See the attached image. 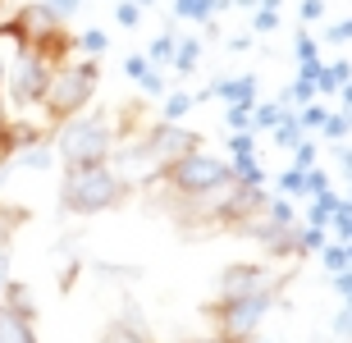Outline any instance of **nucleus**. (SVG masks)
Wrapping results in <instances>:
<instances>
[{"label": "nucleus", "instance_id": "ddd939ff", "mask_svg": "<svg viewBox=\"0 0 352 343\" xmlns=\"http://www.w3.org/2000/svg\"><path fill=\"white\" fill-rule=\"evenodd\" d=\"M339 201H343V192H334V188L320 192V197H311V201H307V220H302V225H316V229H325V234H329V215L339 211Z\"/></svg>", "mask_w": 352, "mask_h": 343}, {"label": "nucleus", "instance_id": "dca6fc26", "mask_svg": "<svg viewBox=\"0 0 352 343\" xmlns=\"http://www.w3.org/2000/svg\"><path fill=\"white\" fill-rule=\"evenodd\" d=\"M192 106H197L192 92H170L160 101V119H165V124H183V119L192 115Z\"/></svg>", "mask_w": 352, "mask_h": 343}, {"label": "nucleus", "instance_id": "f257e3e1", "mask_svg": "<svg viewBox=\"0 0 352 343\" xmlns=\"http://www.w3.org/2000/svg\"><path fill=\"white\" fill-rule=\"evenodd\" d=\"M129 188L133 184L115 165H78V170H65L60 206L69 215H101V211H115L119 201L129 197Z\"/></svg>", "mask_w": 352, "mask_h": 343}, {"label": "nucleus", "instance_id": "f3484780", "mask_svg": "<svg viewBox=\"0 0 352 343\" xmlns=\"http://www.w3.org/2000/svg\"><path fill=\"white\" fill-rule=\"evenodd\" d=\"M270 137H274V146H284V151H293V146H298L302 137H307V133H302L298 115L288 110V115H284V119H279V124H274V129H270Z\"/></svg>", "mask_w": 352, "mask_h": 343}, {"label": "nucleus", "instance_id": "cd10ccee", "mask_svg": "<svg viewBox=\"0 0 352 343\" xmlns=\"http://www.w3.org/2000/svg\"><path fill=\"white\" fill-rule=\"evenodd\" d=\"M293 55H298V65H316V60H320V41H316L311 32L302 27L298 41H293Z\"/></svg>", "mask_w": 352, "mask_h": 343}, {"label": "nucleus", "instance_id": "5701e85b", "mask_svg": "<svg viewBox=\"0 0 352 343\" xmlns=\"http://www.w3.org/2000/svg\"><path fill=\"white\" fill-rule=\"evenodd\" d=\"M329 234H334L329 243H352V201L348 197L339 201V211L329 215Z\"/></svg>", "mask_w": 352, "mask_h": 343}, {"label": "nucleus", "instance_id": "39448f33", "mask_svg": "<svg viewBox=\"0 0 352 343\" xmlns=\"http://www.w3.org/2000/svg\"><path fill=\"white\" fill-rule=\"evenodd\" d=\"M274 302H279V289H261L248 298H220L206 307V316L215 320V334H224L229 343H252L265 316L274 311Z\"/></svg>", "mask_w": 352, "mask_h": 343}, {"label": "nucleus", "instance_id": "4c0bfd02", "mask_svg": "<svg viewBox=\"0 0 352 343\" xmlns=\"http://www.w3.org/2000/svg\"><path fill=\"white\" fill-rule=\"evenodd\" d=\"M325 41H334V46H343V41H352V19H339V23H329Z\"/></svg>", "mask_w": 352, "mask_h": 343}, {"label": "nucleus", "instance_id": "a211bd4d", "mask_svg": "<svg viewBox=\"0 0 352 343\" xmlns=\"http://www.w3.org/2000/svg\"><path fill=\"white\" fill-rule=\"evenodd\" d=\"M348 133H352V110H329L325 124H320V137H329L339 146V142H348Z\"/></svg>", "mask_w": 352, "mask_h": 343}, {"label": "nucleus", "instance_id": "2eb2a0df", "mask_svg": "<svg viewBox=\"0 0 352 343\" xmlns=\"http://www.w3.org/2000/svg\"><path fill=\"white\" fill-rule=\"evenodd\" d=\"M348 78H352V65H348V60H334V65H325V69H320V78H316V96H334Z\"/></svg>", "mask_w": 352, "mask_h": 343}, {"label": "nucleus", "instance_id": "20e7f679", "mask_svg": "<svg viewBox=\"0 0 352 343\" xmlns=\"http://www.w3.org/2000/svg\"><path fill=\"white\" fill-rule=\"evenodd\" d=\"M160 184L183 201H206L234 184V170H229V160L210 156V151H192V156H183L179 165H170L160 174Z\"/></svg>", "mask_w": 352, "mask_h": 343}, {"label": "nucleus", "instance_id": "bb28decb", "mask_svg": "<svg viewBox=\"0 0 352 343\" xmlns=\"http://www.w3.org/2000/svg\"><path fill=\"white\" fill-rule=\"evenodd\" d=\"M293 115H298L302 133H320V124H325L329 106H320V101H311V106H302V110H293Z\"/></svg>", "mask_w": 352, "mask_h": 343}, {"label": "nucleus", "instance_id": "c756f323", "mask_svg": "<svg viewBox=\"0 0 352 343\" xmlns=\"http://www.w3.org/2000/svg\"><path fill=\"white\" fill-rule=\"evenodd\" d=\"M224 129L229 133H252V106H224Z\"/></svg>", "mask_w": 352, "mask_h": 343}, {"label": "nucleus", "instance_id": "6ab92c4d", "mask_svg": "<svg viewBox=\"0 0 352 343\" xmlns=\"http://www.w3.org/2000/svg\"><path fill=\"white\" fill-rule=\"evenodd\" d=\"M284 115L288 110L279 106V101H256V106H252V133H270Z\"/></svg>", "mask_w": 352, "mask_h": 343}, {"label": "nucleus", "instance_id": "864d4df0", "mask_svg": "<svg viewBox=\"0 0 352 343\" xmlns=\"http://www.w3.org/2000/svg\"><path fill=\"white\" fill-rule=\"evenodd\" d=\"M348 201H352V179H348Z\"/></svg>", "mask_w": 352, "mask_h": 343}, {"label": "nucleus", "instance_id": "e433bc0d", "mask_svg": "<svg viewBox=\"0 0 352 343\" xmlns=\"http://www.w3.org/2000/svg\"><path fill=\"white\" fill-rule=\"evenodd\" d=\"M238 151H256V133H229V156Z\"/></svg>", "mask_w": 352, "mask_h": 343}, {"label": "nucleus", "instance_id": "ea45409f", "mask_svg": "<svg viewBox=\"0 0 352 343\" xmlns=\"http://www.w3.org/2000/svg\"><path fill=\"white\" fill-rule=\"evenodd\" d=\"M334 293L343 298V307H352V270H343V275H334Z\"/></svg>", "mask_w": 352, "mask_h": 343}, {"label": "nucleus", "instance_id": "49530a36", "mask_svg": "<svg viewBox=\"0 0 352 343\" xmlns=\"http://www.w3.org/2000/svg\"><path fill=\"white\" fill-rule=\"evenodd\" d=\"M339 96H343V110H352V78H348V82L339 87Z\"/></svg>", "mask_w": 352, "mask_h": 343}, {"label": "nucleus", "instance_id": "7ed1b4c3", "mask_svg": "<svg viewBox=\"0 0 352 343\" xmlns=\"http://www.w3.org/2000/svg\"><path fill=\"white\" fill-rule=\"evenodd\" d=\"M96 87H101V69H96V60H69V65L55 69L51 92H46L41 110H46L51 124H65V119L82 115V110L91 106Z\"/></svg>", "mask_w": 352, "mask_h": 343}, {"label": "nucleus", "instance_id": "f704fd0d", "mask_svg": "<svg viewBox=\"0 0 352 343\" xmlns=\"http://www.w3.org/2000/svg\"><path fill=\"white\" fill-rule=\"evenodd\" d=\"M41 5H46V10H51L55 19L65 23V19H74V14H78L82 5H87V0H41Z\"/></svg>", "mask_w": 352, "mask_h": 343}, {"label": "nucleus", "instance_id": "58836bf2", "mask_svg": "<svg viewBox=\"0 0 352 343\" xmlns=\"http://www.w3.org/2000/svg\"><path fill=\"white\" fill-rule=\"evenodd\" d=\"M329 330H334V339H352V307H343L339 316H334V325H329Z\"/></svg>", "mask_w": 352, "mask_h": 343}, {"label": "nucleus", "instance_id": "0eeeda50", "mask_svg": "<svg viewBox=\"0 0 352 343\" xmlns=\"http://www.w3.org/2000/svg\"><path fill=\"white\" fill-rule=\"evenodd\" d=\"M192 151H201V133H192L188 124H165V119H156L142 137V156H146V165H151V179H160L170 165H179V160L192 156Z\"/></svg>", "mask_w": 352, "mask_h": 343}, {"label": "nucleus", "instance_id": "aec40b11", "mask_svg": "<svg viewBox=\"0 0 352 343\" xmlns=\"http://www.w3.org/2000/svg\"><path fill=\"white\" fill-rule=\"evenodd\" d=\"M274 192H279V197H288V201L307 197V174H302V170H293V165H288V170L279 174V179H274Z\"/></svg>", "mask_w": 352, "mask_h": 343}, {"label": "nucleus", "instance_id": "412c9836", "mask_svg": "<svg viewBox=\"0 0 352 343\" xmlns=\"http://www.w3.org/2000/svg\"><path fill=\"white\" fill-rule=\"evenodd\" d=\"M265 220H274V225H298V206H293V201L288 197H279V192H270V197H265Z\"/></svg>", "mask_w": 352, "mask_h": 343}, {"label": "nucleus", "instance_id": "5fc2aeb1", "mask_svg": "<svg viewBox=\"0 0 352 343\" xmlns=\"http://www.w3.org/2000/svg\"><path fill=\"white\" fill-rule=\"evenodd\" d=\"M0 82H5V65H0Z\"/></svg>", "mask_w": 352, "mask_h": 343}, {"label": "nucleus", "instance_id": "f8f14e48", "mask_svg": "<svg viewBox=\"0 0 352 343\" xmlns=\"http://www.w3.org/2000/svg\"><path fill=\"white\" fill-rule=\"evenodd\" d=\"M55 165V146L51 142H37V146H28V151H19V156L10 160V165H0V170H51Z\"/></svg>", "mask_w": 352, "mask_h": 343}, {"label": "nucleus", "instance_id": "8fccbe9b", "mask_svg": "<svg viewBox=\"0 0 352 343\" xmlns=\"http://www.w3.org/2000/svg\"><path fill=\"white\" fill-rule=\"evenodd\" d=\"M279 5H284V0H261V5H256V10H279Z\"/></svg>", "mask_w": 352, "mask_h": 343}, {"label": "nucleus", "instance_id": "b1692460", "mask_svg": "<svg viewBox=\"0 0 352 343\" xmlns=\"http://www.w3.org/2000/svg\"><path fill=\"white\" fill-rule=\"evenodd\" d=\"M329 243L325 229H316V225H302L298 220V256H311V252H320Z\"/></svg>", "mask_w": 352, "mask_h": 343}, {"label": "nucleus", "instance_id": "79ce46f5", "mask_svg": "<svg viewBox=\"0 0 352 343\" xmlns=\"http://www.w3.org/2000/svg\"><path fill=\"white\" fill-rule=\"evenodd\" d=\"M334 156H339V170H343V179H352V146H348V142H339V146H334Z\"/></svg>", "mask_w": 352, "mask_h": 343}, {"label": "nucleus", "instance_id": "a18cd8bd", "mask_svg": "<svg viewBox=\"0 0 352 343\" xmlns=\"http://www.w3.org/2000/svg\"><path fill=\"white\" fill-rule=\"evenodd\" d=\"M183 343H229L224 334H192V339H183Z\"/></svg>", "mask_w": 352, "mask_h": 343}, {"label": "nucleus", "instance_id": "7c9ffc66", "mask_svg": "<svg viewBox=\"0 0 352 343\" xmlns=\"http://www.w3.org/2000/svg\"><path fill=\"white\" fill-rule=\"evenodd\" d=\"M279 27V10H252V37H265Z\"/></svg>", "mask_w": 352, "mask_h": 343}, {"label": "nucleus", "instance_id": "a878e982", "mask_svg": "<svg viewBox=\"0 0 352 343\" xmlns=\"http://www.w3.org/2000/svg\"><path fill=\"white\" fill-rule=\"evenodd\" d=\"M316 256H320V265L329 270V279L348 270V247H343V243H325V247L316 252Z\"/></svg>", "mask_w": 352, "mask_h": 343}, {"label": "nucleus", "instance_id": "2f4dec72", "mask_svg": "<svg viewBox=\"0 0 352 343\" xmlns=\"http://www.w3.org/2000/svg\"><path fill=\"white\" fill-rule=\"evenodd\" d=\"M115 23H119V27H138V23H142V5L119 0V5H115Z\"/></svg>", "mask_w": 352, "mask_h": 343}, {"label": "nucleus", "instance_id": "c03bdc74", "mask_svg": "<svg viewBox=\"0 0 352 343\" xmlns=\"http://www.w3.org/2000/svg\"><path fill=\"white\" fill-rule=\"evenodd\" d=\"M10 243H0V289H5V284H10Z\"/></svg>", "mask_w": 352, "mask_h": 343}, {"label": "nucleus", "instance_id": "6e6552de", "mask_svg": "<svg viewBox=\"0 0 352 343\" xmlns=\"http://www.w3.org/2000/svg\"><path fill=\"white\" fill-rule=\"evenodd\" d=\"M261 289H284V279L265 261H234L220 270V298H248V293H261Z\"/></svg>", "mask_w": 352, "mask_h": 343}, {"label": "nucleus", "instance_id": "c85d7f7f", "mask_svg": "<svg viewBox=\"0 0 352 343\" xmlns=\"http://www.w3.org/2000/svg\"><path fill=\"white\" fill-rule=\"evenodd\" d=\"M138 87H142L146 96H156V101H165V96H170V82H165V74H160L156 65H151L142 78H138Z\"/></svg>", "mask_w": 352, "mask_h": 343}, {"label": "nucleus", "instance_id": "4be33fe9", "mask_svg": "<svg viewBox=\"0 0 352 343\" xmlns=\"http://www.w3.org/2000/svg\"><path fill=\"white\" fill-rule=\"evenodd\" d=\"M174 46H179V37H174V32H160V37H151V46H146V65L165 69V65L174 60Z\"/></svg>", "mask_w": 352, "mask_h": 343}, {"label": "nucleus", "instance_id": "1a4fd4ad", "mask_svg": "<svg viewBox=\"0 0 352 343\" xmlns=\"http://www.w3.org/2000/svg\"><path fill=\"white\" fill-rule=\"evenodd\" d=\"M210 96H220L224 106H256V74H238V78H215L206 87Z\"/></svg>", "mask_w": 352, "mask_h": 343}, {"label": "nucleus", "instance_id": "72a5a7b5", "mask_svg": "<svg viewBox=\"0 0 352 343\" xmlns=\"http://www.w3.org/2000/svg\"><path fill=\"white\" fill-rule=\"evenodd\" d=\"M307 174V197H320V192H329V174L320 170V165H311V170H302Z\"/></svg>", "mask_w": 352, "mask_h": 343}, {"label": "nucleus", "instance_id": "423d86ee", "mask_svg": "<svg viewBox=\"0 0 352 343\" xmlns=\"http://www.w3.org/2000/svg\"><path fill=\"white\" fill-rule=\"evenodd\" d=\"M55 69L41 51H32V46H23V51H14V60L5 65V101L19 110H32L46 101V92H51V78H55Z\"/></svg>", "mask_w": 352, "mask_h": 343}, {"label": "nucleus", "instance_id": "4468645a", "mask_svg": "<svg viewBox=\"0 0 352 343\" xmlns=\"http://www.w3.org/2000/svg\"><path fill=\"white\" fill-rule=\"evenodd\" d=\"M174 74H179V78H188V74H192L197 65H201V41L197 37H179V46H174Z\"/></svg>", "mask_w": 352, "mask_h": 343}, {"label": "nucleus", "instance_id": "de8ad7c7", "mask_svg": "<svg viewBox=\"0 0 352 343\" xmlns=\"http://www.w3.org/2000/svg\"><path fill=\"white\" fill-rule=\"evenodd\" d=\"M229 5H234V10H256L261 0H229Z\"/></svg>", "mask_w": 352, "mask_h": 343}, {"label": "nucleus", "instance_id": "473e14b6", "mask_svg": "<svg viewBox=\"0 0 352 343\" xmlns=\"http://www.w3.org/2000/svg\"><path fill=\"white\" fill-rule=\"evenodd\" d=\"M311 165H316V142L302 137V142L293 146V170H311Z\"/></svg>", "mask_w": 352, "mask_h": 343}, {"label": "nucleus", "instance_id": "f03ea898", "mask_svg": "<svg viewBox=\"0 0 352 343\" xmlns=\"http://www.w3.org/2000/svg\"><path fill=\"white\" fill-rule=\"evenodd\" d=\"M55 160L65 170L78 165H110L115 156V124L105 115H74L65 124H55Z\"/></svg>", "mask_w": 352, "mask_h": 343}, {"label": "nucleus", "instance_id": "3c124183", "mask_svg": "<svg viewBox=\"0 0 352 343\" xmlns=\"http://www.w3.org/2000/svg\"><path fill=\"white\" fill-rule=\"evenodd\" d=\"M343 247H348V270H352V243H343Z\"/></svg>", "mask_w": 352, "mask_h": 343}, {"label": "nucleus", "instance_id": "c9c22d12", "mask_svg": "<svg viewBox=\"0 0 352 343\" xmlns=\"http://www.w3.org/2000/svg\"><path fill=\"white\" fill-rule=\"evenodd\" d=\"M298 19H302V27H307V23H320V19H325V0H302V5H298Z\"/></svg>", "mask_w": 352, "mask_h": 343}, {"label": "nucleus", "instance_id": "393cba45", "mask_svg": "<svg viewBox=\"0 0 352 343\" xmlns=\"http://www.w3.org/2000/svg\"><path fill=\"white\" fill-rule=\"evenodd\" d=\"M105 46H110V37H105L101 27H87L82 37H74V51H82V60H96Z\"/></svg>", "mask_w": 352, "mask_h": 343}, {"label": "nucleus", "instance_id": "09e8293b", "mask_svg": "<svg viewBox=\"0 0 352 343\" xmlns=\"http://www.w3.org/2000/svg\"><path fill=\"white\" fill-rule=\"evenodd\" d=\"M5 119H10V101H5V92H0V129H5Z\"/></svg>", "mask_w": 352, "mask_h": 343}, {"label": "nucleus", "instance_id": "603ef678", "mask_svg": "<svg viewBox=\"0 0 352 343\" xmlns=\"http://www.w3.org/2000/svg\"><path fill=\"white\" fill-rule=\"evenodd\" d=\"M133 5H142V10H146V5H156V0H133Z\"/></svg>", "mask_w": 352, "mask_h": 343}, {"label": "nucleus", "instance_id": "37998d69", "mask_svg": "<svg viewBox=\"0 0 352 343\" xmlns=\"http://www.w3.org/2000/svg\"><path fill=\"white\" fill-rule=\"evenodd\" d=\"M252 41H256L252 32H234V37H229V51H234V55H243V51H252Z\"/></svg>", "mask_w": 352, "mask_h": 343}, {"label": "nucleus", "instance_id": "a19ab883", "mask_svg": "<svg viewBox=\"0 0 352 343\" xmlns=\"http://www.w3.org/2000/svg\"><path fill=\"white\" fill-rule=\"evenodd\" d=\"M146 69H151V65H146V55H129V60H124V74H129V78H133V82L142 78Z\"/></svg>", "mask_w": 352, "mask_h": 343}, {"label": "nucleus", "instance_id": "9d476101", "mask_svg": "<svg viewBox=\"0 0 352 343\" xmlns=\"http://www.w3.org/2000/svg\"><path fill=\"white\" fill-rule=\"evenodd\" d=\"M0 307H5L10 316L28 320V325H37V298H32V289H28L23 279H10V284L0 289Z\"/></svg>", "mask_w": 352, "mask_h": 343}, {"label": "nucleus", "instance_id": "9b49d317", "mask_svg": "<svg viewBox=\"0 0 352 343\" xmlns=\"http://www.w3.org/2000/svg\"><path fill=\"white\" fill-rule=\"evenodd\" d=\"M220 10H229V0H174V19L188 23H210Z\"/></svg>", "mask_w": 352, "mask_h": 343}]
</instances>
